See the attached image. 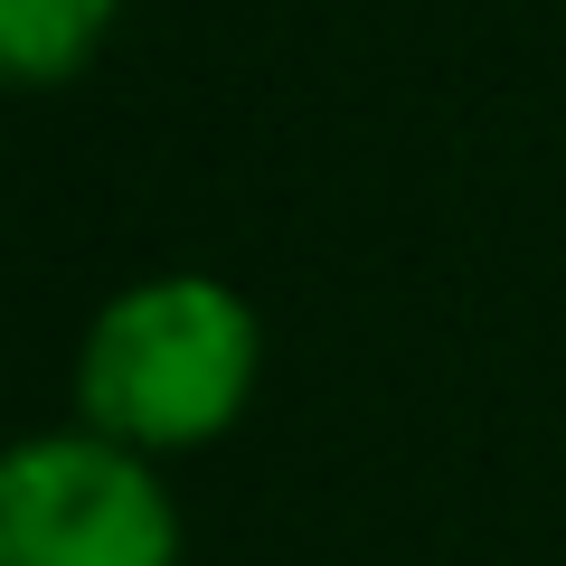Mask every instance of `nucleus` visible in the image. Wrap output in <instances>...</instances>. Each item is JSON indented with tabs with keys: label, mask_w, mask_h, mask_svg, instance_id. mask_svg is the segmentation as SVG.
<instances>
[{
	"label": "nucleus",
	"mask_w": 566,
	"mask_h": 566,
	"mask_svg": "<svg viewBox=\"0 0 566 566\" xmlns=\"http://www.w3.org/2000/svg\"><path fill=\"white\" fill-rule=\"evenodd\" d=\"M264 331L218 274H151L95 312L76 359V406L123 453H189L245 416Z\"/></svg>",
	"instance_id": "1"
},
{
	"label": "nucleus",
	"mask_w": 566,
	"mask_h": 566,
	"mask_svg": "<svg viewBox=\"0 0 566 566\" xmlns=\"http://www.w3.org/2000/svg\"><path fill=\"white\" fill-rule=\"evenodd\" d=\"M0 566H180V520L151 453L76 434H29L0 453Z\"/></svg>",
	"instance_id": "2"
},
{
	"label": "nucleus",
	"mask_w": 566,
	"mask_h": 566,
	"mask_svg": "<svg viewBox=\"0 0 566 566\" xmlns=\"http://www.w3.org/2000/svg\"><path fill=\"white\" fill-rule=\"evenodd\" d=\"M123 20V0H0V85H66Z\"/></svg>",
	"instance_id": "3"
}]
</instances>
